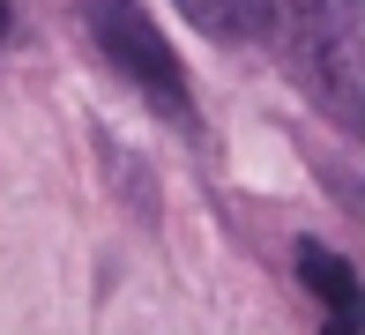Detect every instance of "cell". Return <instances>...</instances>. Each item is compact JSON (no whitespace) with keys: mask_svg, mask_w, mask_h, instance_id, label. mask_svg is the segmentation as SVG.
Returning <instances> with one entry per match:
<instances>
[{"mask_svg":"<svg viewBox=\"0 0 365 335\" xmlns=\"http://www.w3.org/2000/svg\"><path fill=\"white\" fill-rule=\"evenodd\" d=\"M8 38H15V8L0 0V45H8Z\"/></svg>","mask_w":365,"mask_h":335,"instance_id":"obj_5","label":"cell"},{"mask_svg":"<svg viewBox=\"0 0 365 335\" xmlns=\"http://www.w3.org/2000/svg\"><path fill=\"white\" fill-rule=\"evenodd\" d=\"M291 60H298V75H306V90L336 112V127L358 134V112H365V105H358V30H351V15H343L336 38H328V30H313V23H298Z\"/></svg>","mask_w":365,"mask_h":335,"instance_id":"obj_2","label":"cell"},{"mask_svg":"<svg viewBox=\"0 0 365 335\" xmlns=\"http://www.w3.org/2000/svg\"><path fill=\"white\" fill-rule=\"evenodd\" d=\"M298 283H306V291L328 306V328H336V335H351V328H358V268L343 261L336 246L298 239Z\"/></svg>","mask_w":365,"mask_h":335,"instance_id":"obj_3","label":"cell"},{"mask_svg":"<svg viewBox=\"0 0 365 335\" xmlns=\"http://www.w3.org/2000/svg\"><path fill=\"white\" fill-rule=\"evenodd\" d=\"M179 8H187V23H202V38H217V45L276 38V8L269 0H179Z\"/></svg>","mask_w":365,"mask_h":335,"instance_id":"obj_4","label":"cell"},{"mask_svg":"<svg viewBox=\"0 0 365 335\" xmlns=\"http://www.w3.org/2000/svg\"><path fill=\"white\" fill-rule=\"evenodd\" d=\"M82 23H90L97 60H112V75H120L127 90H142L172 127H194L187 60H179L172 38H164V30L142 15V0H82Z\"/></svg>","mask_w":365,"mask_h":335,"instance_id":"obj_1","label":"cell"}]
</instances>
